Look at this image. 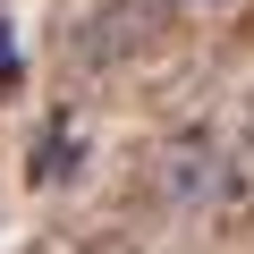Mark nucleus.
Masks as SVG:
<instances>
[{"label": "nucleus", "instance_id": "f257e3e1", "mask_svg": "<svg viewBox=\"0 0 254 254\" xmlns=\"http://www.w3.org/2000/svg\"><path fill=\"white\" fill-rule=\"evenodd\" d=\"M220 195H229V161H220L203 136H187V144H170V153H161V203L203 212V203H220Z\"/></svg>", "mask_w": 254, "mask_h": 254}, {"label": "nucleus", "instance_id": "f03ea898", "mask_svg": "<svg viewBox=\"0 0 254 254\" xmlns=\"http://www.w3.org/2000/svg\"><path fill=\"white\" fill-rule=\"evenodd\" d=\"M17 76V43H9V26H0V85Z\"/></svg>", "mask_w": 254, "mask_h": 254}, {"label": "nucleus", "instance_id": "7ed1b4c3", "mask_svg": "<svg viewBox=\"0 0 254 254\" xmlns=\"http://www.w3.org/2000/svg\"><path fill=\"white\" fill-rule=\"evenodd\" d=\"M178 9H229V0H178Z\"/></svg>", "mask_w": 254, "mask_h": 254}]
</instances>
